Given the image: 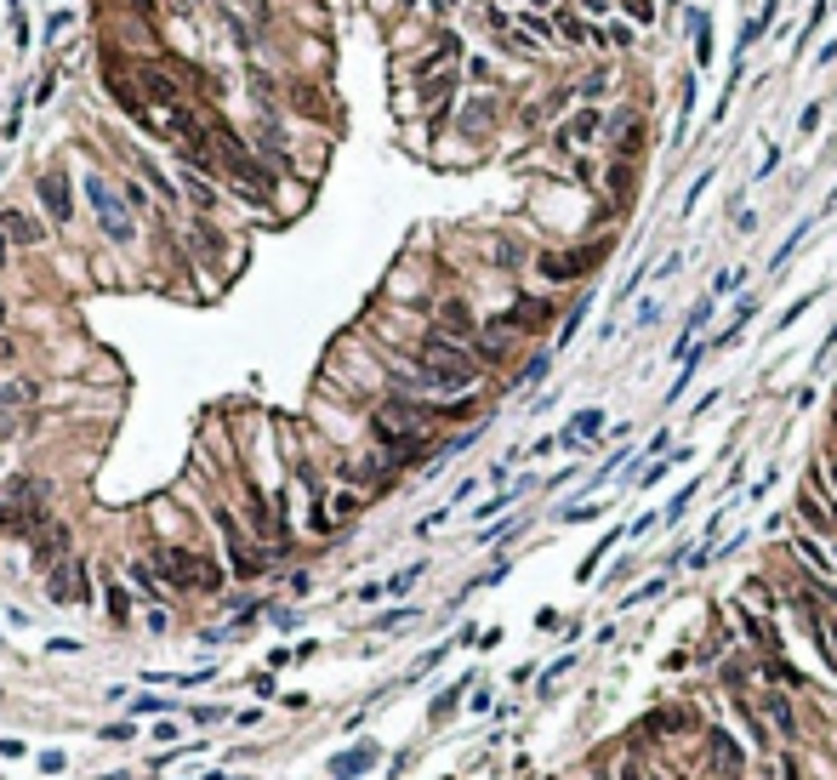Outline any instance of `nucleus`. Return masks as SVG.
<instances>
[{
  "label": "nucleus",
  "instance_id": "obj_1",
  "mask_svg": "<svg viewBox=\"0 0 837 780\" xmlns=\"http://www.w3.org/2000/svg\"><path fill=\"white\" fill-rule=\"evenodd\" d=\"M40 524H52L46 513V479H6L0 485V536H35Z\"/></svg>",
  "mask_w": 837,
  "mask_h": 780
},
{
  "label": "nucleus",
  "instance_id": "obj_2",
  "mask_svg": "<svg viewBox=\"0 0 837 780\" xmlns=\"http://www.w3.org/2000/svg\"><path fill=\"white\" fill-rule=\"evenodd\" d=\"M154 575L177 592H223V564L216 558H199V553H182V547H160L154 553Z\"/></svg>",
  "mask_w": 837,
  "mask_h": 780
},
{
  "label": "nucleus",
  "instance_id": "obj_3",
  "mask_svg": "<svg viewBox=\"0 0 837 780\" xmlns=\"http://www.w3.org/2000/svg\"><path fill=\"white\" fill-rule=\"evenodd\" d=\"M86 199H91V211H97V228H103L114 245H126L131 233H137L131 211H126V199H120L114 189H108V182L97 177V171H86Z\"/></svg>",
  "mask_w": 837,
  "mask_h": 780
},
{
  "label": "nucleus",
  "instance_id": "obj_4",
  "mask_svg": "<svg viewBox=\"0 0 837 780\" xmlns=\"http://www.w3.org/2000/svg\"><path fill=\"white\" fill-rule=\"evenodd\" d=\"M46 598L57 604V610H80L91 604V575H86V558H69V564H57L46 575Z\"/></svg>",
  "mask_w": 837,
  "mask_h": 780
},
{
  "label": "nucleus",
  "instance_id": "obj_5",
  "mask_svg": "<svg viewBox=\"0 0 837 780\" xmlns=\"http://www.w3.org/2000/svg\"><path fill=\"white\" fill-rule=\"evenodd\" d=\"M29 547H35V570L52 575L57 564H69V558H74V536H69V524L52 519V524H40L35 536H29Z\"/></svg>",
  "mask_w": 837,
  "mask_h": 780
},
{
  "label": "nucleus",
  "instance_id": "obj_6",
  "mask_svg": "<svg viewBox=\"0 0 837 780\" xmlns=\"http://www.w3.org/2000/svg\"><path fill=\"white\" fill-rule=\"evenodd\" d=\"M35 194H40V206H46L52 223H69L74 216V194H69V171L63 165H46L35 177Z\"/></svg>",
  "mask_w": 837,
  "mask_h": 780
},
{
  "label": "nucleus",
  "instance_id": "obj_7",
  "mask_svg": "<svg viewBox=\"0 0 837 780\" xmlns=\"http://www.w3.org/2000/svg\"><path fill=\"white\" fill-rule=\"evenodd\" d=\"M604 251H610V245H581V251H564V257H541V274L564 285V279H581V274L593 268V262H598Z\"/></svg>",
  "mask_w": 837,
  "mask_h": 780
},
{
  "label": "nucleus",
  "instance_id": "obj_8",
  "mask_svg": "<svg viewBox=\"0 0 837 780\" xmlns=\"http://www.w3.org/2000/svg\"><path fill=\"white\" fill-rule=\"evenodd\" d=\"M216 530H223V536H228V558H234V575H245V581H251V575H257L262 564H268V558H257L251 547H245V536H240V524H234V519H228V513H216Z\"/></svg>",
  "mask_w": 837,
  "mask_h": 780
},
{
  "label": "nucleus",
  "instance_id": "obj_9",
  "mask_svg": "<svg viewBox=\"0 0 837 780\" xmlns=\"http://www.w3.org/2000/svg\"><path fill=\"white\" fill-rule=\"evenodd\" d=\"M137 74H143V91H148L154 103H165V108H182V103H177V91H182V86H177V74H172V69H160V64H143Z\"/></svg>",
  "mask_w": 837,
  "mask_h": 780
},
{
  "label": "nucleus",
  "instance_id": "obj_10",
  "mask_svg": "<svg viewBox=\"0 0 837 780\" xmlns=\"http://www.w3.org/2000/svg\"><path fill=\"white\" fill-rule=\"evenodd\" d=\"M0 233H6L12 245H40V240H46V228H40L29 211H18V206H12V211H0Z\"/></svg>",
  "mask_w": 837,
  "mask_h": 780
},
{
  "label": "nucleus",
  "instance_id": "obj_11",
  "mask_svg": "<svg viewBox=\"0 0 837 780\" xmlns=\"http://www.w3.org/2000/svg\"><path fill=\"white\" fill-rule=\"evenodd\" d=\"M598 131H604V114H598V108H581V114L570 120L564 131H558V143H564V148H570V143H593Z\"/></svg>",
  "mask_w": 837,
  "mask_h": 780
},
{
  "label": "nucleus",
  "instance_id": "obj_12",
  "mask_svg": "<svg viewBox=\"0 0 837 780\" xmlns=\"http://www.w3.org/2000/svg\"><path fill=\"white\" fill-rule=\"evenodd\" d=\"M35 394H40L35 382H0V416H23L35 404Z\"/></svg>",
  "mask_w": 837,
  "mask_h": 780
},
{
  "label": "nucleus",
  "instance_id": "obj_13",
  "mask_svg": "<svg viewBox=\"0 0 837 780\" xmlns=\"http://www.w3.org/2000/svg\"><path fill=\"white\" fill-rule=\"evenodd\" d=\"M370 763H376V746H359V752H342L331 763V775L336 780H348V775H359V769H370Z\"/></svg>",
  "mask_w": 837,
  "mask_h": 780
},
{
  "label": "nucleus",
  "instance_id": "obj_14",
  "mask_svg": "<svg viewBox=\"0 0 837 780\" xmlns=\"http://www.w3.org/2000/svg\"><path fill=\"white\" fill-rule=\"evenodd\" d=\"M769 18H774V0H764V12H757V18H752L747 29H740V40H735V57L747 52V46H757V40H764V29H769Z\"/></svg>",
  "mask_w": 837,
  "mask_h": 780
},
{
  "label": "nucleus",
  "instance_id": "obj_15",
  "mask_svg": "<svg viewBox=\"0 0 837 780\" xmlns=\"http://www.w3.org/2000/svg\"><path fill=\"white\" fill-rule=\"evenodd\" d=\"M103 604H108V621H114V627H131V592L126 587H108Z\"/></svg>",
  "mask_w": 837,
  "mask_h": 780
},
{
  "label": "nucleus",
  "instance_id": "obj_16",
  "mask_svg": "<svg viewBox=\"0 0 837 780\" xmlns=\"http://www.w3.org/2000/svg\"><path fill=\"white\" fill-rule=\"evenodd\" d=\"M182 194H189V199H194V206H199V211H211V206H216V194H211V182H206V177H199V171H182Z\"/></svg>",
  "mask_w": 837,
  "mask_h": 780
},
{
  "label": "nucleus",
  "instance_id": "obj_17",
  "mask_svg": "<svg viewBox=\"0 0 837 780\" xmlns=\"http://www.w3.org/2000/svg\"><path fill=\"white\" fill-rule=\"evenodd\" d=\"M444 331H451V336H468V331H473V314H468L461 302H444Z\"/></svg>",
  "mask_w": 837,
  "mask_h": 780
},
{
  "label": "nucleus",
  "instance_id": "obj_18",
  "mask_svg": "<svg viewBox=\"0 0 837 780\" xmlns=\"http://www.w3.org/2000/svg\"><path fill=\"white\" fill-rule=\"evenodd\" d=\"M769 717H774V724H781V729H786V735H792V707H786V700H781V695H769Z\"/></svg>",
  "mask_w": 837,
  "mask_h": 780
},
{
  "label": "nucleus",
  "instance_id": "obj_19",
  "mask_svg": "<svg viewBox=\"0 0 837 780\" xmlns=\"http://www.w3.org/2000/svg\"><path fill=\"white\" fill-rule=\"evenodd\" d=\"M131 712H165V695H131Z\"/></svg>",
  "mask_w": 837,
  "mask_h": 780
},
{
  "label": "nucleus",
  "instance_id": "obj_20",
  "mask_svg": "<svg viewBox=\"0 0 837 780\" xmlns=\"http://www.w3.org/2000/svg\"><path fill=\"white\" fill-rule=\"evenodd\" d=\"M40 769H46V775H63L69 758H63V752H40Z\"/></svg>",
  "mask_w": 837,
  "mask_h": 780
},
{
  "label": "nucleus",
  "instance_id": "obj_21",
  "mask_svg": "<svg viewBox=\"0 0 837 780\" xmlns=\"http://www.w3.org/2000/svg\"><path fill=\"white\" fill-rule=\"evenodd\" d=\"M103 741H137V729L131 724H114V729H103Z\"/></svg>",
  "mask_w": 837,
  "mask_h": 780
},
{
  "label": "nucleus",
  "instance_id": "obj_22",
  "mask_svg": "<svg viewBox=\"0 0 837 780\" xmlns=\"http://www.w3.org/2000/svg\"><path fill=\"white\" fill-rule=\"evenodd\" d=\"M46 649H52V655H80V644H74V638H52Z\"/></svg>",
  "mask_w": 837,
  "mask_h": 780
},
{
  "label": "nucleus",
  "instance_id": "obj_23",
  "mask_svg": "<svg viewBox=\"0 0 837 780\" xmlns=\"http://www.w3.org/2000/svg\"><path fill=\"white\" fill-rule=\"evenodd\" d=\"M18 428H23V416H0V439H12Z\"/></svg>",
  "mask_w": 837,
  "mask_h": 780
},
{
  "label": "nucleus",
  "instance_id": "obj_24",
  "mask_svg": "<svg viewBox=\"0 0 837 780\" xmlns=\"http://www.w3.org/2000/svg\"><path fill=\"white\" fill-rule=\"evenodd\" d=\"M6 365H12V342L0 336V370H6Z\"/></svg>",
  "mask_w": 837,
  "mask_h": 780
},
{
  "label": "nucleus",
  "instance_id": "obj_25",
  "mask_svg": "<svg viewBox=\"0 0 837 780\" xmlns=\"http://www.w3.org/2000/svg\"><path fill=\"white\" fill-rule=\"evenodd\" d=\"M621 780H644V775H638V763H627V769H621Z\"/></svg>",
  "mask_w": 837,
  "mask_h": 780
},
{
  "label": "nucleus",
  "instance_id": "obj_26",
  "mask_svg": "<svg viewBox=\"0 0 837 780\" xmlns=\"http://www.w3.org/2000/svg\"><path fill=\"white\" fill-rule=\"evenodd\" d=\"M581 6H587V12H604V6H610V0H581Z\"/></svg>",
  "mask_w": 837,
  "mask_h": 780
},
{
  "label": "nucleus",
  "instance_id": "obj_27",
  "mask_svg": "<svg viewBox=\"0 0 837 780\" xmlns=\"http://www.w3.org/2000/svg\"><path fill=\"white\" fill-rule=\"evenodd\" d=\"M206 780H240V775H216V769H211V775H206Z\"/></svg>",
  "mask_w": 837,
  "mask_h": 780
},
{
  "label": "nucleus",
  "instance_id": "obj_28",
  "mask_svg": "<svg viewBox=\"0 0 837 780\" xmlns=\"http://www.w3.org/2000/svg\"><path fill=\"white\" fill-rule=\"evenodd\" d=\"M0 262H6V233H0Z\"/></svg>",
  "mask_w": 837,
  "mask_h": 780
},
{
  "label": "nucleus",
  "instance_id": "obj_29",
  "mask_svg": "<svg viewBox=\"0 0 837 780\" xmlns=\"http://www.w3.org/2000/svg\"><path fill=\"white\" fill-rule=\"evenodd\" d=\"M433 6H439V12H444V6H456V0H433Z\"/></svg>",
  "mask_w": 837,
  "mask_h": 780
},
{
  "label": "nucleus",
  "instance_id": "obj_30",
  "mask_svg": "<svg viewBox=\"0 0 837 780\" xmlns=\"http://www.w3.org/2000/svg\"><path fill=\"white\" fill-rule=\"evenodd\" d=\"M832 479H837V450H832Z\"/></svg>",
  "mask_w": 837,
  "mask_h": 780
},
{
  "label": "nucleus",
  "instance_id": "obj_31",
  "mask_svg": "<svg viewBox=\"0 0 837 780\" xmlns=\"http://www.w3.org/2000/svg\"><path fill=\"white\" fill-rule=\"evenodd\" d=\"M0 325H6V302H0Z\"/></svg>",
  "mask_w": 837,
  "mask_h": 780
},
{
  "label": "nucleus",
  "instance_id": "obj_32",
  "mask_svg": "<svg viewBox=\"0 0 837 780\" xmlns=\"http://www.w3.org/2000/svg\"><path fill=\"white\" fill-rule=\"evenodd\" d=\"M182 6H199V0H182Z\"/></svg>",
  "mask_w": 837,
  "mask_h": 780
}]
</instances>
